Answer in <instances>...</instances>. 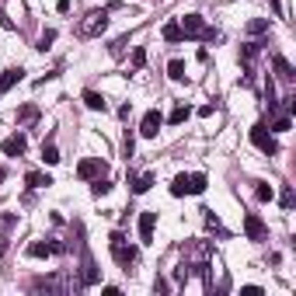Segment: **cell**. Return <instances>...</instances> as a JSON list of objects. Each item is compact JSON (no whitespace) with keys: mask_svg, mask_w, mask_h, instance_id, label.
<instances>
[{"mask_svg":"<svg viewBox=\"0 0 296 296\" xmlns=\"http://www.w3.org/2000/svg\"><path fill=\"white\" fill-rule=\"evenodd\" d=\"M171 195H175V199L188 195V175H178L175 181H171Z\"/></svg>","mask_w":296,"mask_h":296,"instance_id":"cell-20","label":"cell"},{"mask_svg":"<svg viewBox=\"0 0 296 296\" xmlns=\"http://www.w3.org/2000/svg\"><path fill=\"white\" fill-rule=\"evenodd\" d=\"M150 185H154V175L146 171V175H139L136 181H133V192H136V195H143V192H150Z\"/></svg>","mask_w":296,"mask_h":296,"instance_id":"cell-22","label":"cell"},{"mask_svg":"<svg viewBox=\"0 0 296 296\" xmlns=\"http://www.w3.org/2000/svg\"><path fill=\"white\" fill-rule=\"evenodd\" d=\"M268 4H272V11H276V14H282V4H279V0H268Z\"/></svg>","mask_w":296,"mask_h":296,"instance_id":"cell-35","label":"cell"},{"mask_svg":"<svg viewBox=\"0 0 296 296\" xmlns=\"http://www.w3.org/2000/svg\"><path fill=\"white\" fill-rule=\"evenodd\" d=\"M21 80H24V70H21V66L7 70V73L0 77V94H4V91H11V87H14V84H21Z\"/></svg>","mask_w":296,"mask_h":296,"instance_id":"cell-11","label":"cell"},{"mask_svg":"<svg viewBox=\"0 0 296 296\" xmlns=\"http://www.w3.org/2000/svg\"><path fill=\"white\" fill-rule=\"evenodd\" d=\"M42 164H49V167L59 164V150H56V143H53V139H49V143H42Z\"/></svg>","mask_w":296,"mask_h":296,"instance_id":"cell-17","label":"cell"},{"mask_svg":"<svg viewBox=\"0 0 296 296\" xmlns=\"http://www.w3.org/2000/svg\"><path fill=\"white\" fill-rule=\"evenodd\" d=\"M154 227H157V213H139V240L143 244L154 240Z\"/></svg>","mask_w":296,"mask_h":296,"instance_id":"cell-10","label":"cell"},{"mask_svg":"<svg viewBox=\"0 0 296 296\" xmlns=\"http://www.w3.org/2000/svg\"><path fill=\"white\" fill-rule=\"evenodd\" d=\"M185 39V35H181V24H178V21H167V24H164V42H181Z\"/></svg>","mask_w":296,"mask_h":296,"instance_id":"cell-18","label":"cell"},{"mask_svg":"<svg viewBox=\"0 0 296 296\" xmlns=\"http://www.w3.org/2000/svg\"><path fill=\"white\" fill-rule=\"evenodd\" d=\"M133 66H136V70H139V66H146V49H139V45L133 49Z\"/></svg>","mask_w":296,"mask_h":296,"instance_id":"cell-31","label":"cell"},{"mask_svg":"<svg viewBox=\"0 0 296 296\" xmlns=\"http://www.w3.org/2000/svg\"><path fill=\"white\" fill-rule=\"evenodd\" d=\"M63 244L59 240H32L28 244V258H49V255H59Z\"/></svg>","mask_w":296,"mask_h":296,"instance_id":"cell-7","label":"cell"},{"mask_svg":"<svg viewBox=\"0 0 296 296\" xmlns=\"http://www.w3.org/2000/svg\"><path fill=\"white\" fill-rule=\"evenodd\" d=\"M255 199H258V202H272V199H276V188H272V185H258Z\"/></svg>","mask_w":296,"mask_h":296,"instance_id":"cell-27","label":"cell"},{"mask_svg":"<svg viewBox=\"0 0 296 296\" xmlns=\"http://www.w3.org/2000/svg\"><path fill=\"white\" fill-rule=\"evenodd\" d=\"M108 188H112V181H105L101 175H98V178H91V195H98V199H101V195H108Z\"/></svg>","mask_w":296,"mask_h":296,"instance_id":"cell-21","label":"cell"},{"mask_svg":"<svg viewBox=\"0 0 296 296\" xmlns=\"http://www.w3.org/2000/svg\"><path fill=\"white\" fill-rule=\"evenodd\" d=\"M244 234H248V240H268V227L258 213H248L244 216Z\"/></svg>","mask_w":296,"mask_h":296,"instance_id":"cell-5","label":"cell"},{"mask_svg":"<svg viewBox=\"0 0 296 296\" xmlns=\"http://www.w3.org/2000/svg\"><path fill=\"white\" fill-rule=\"evenodd\" d=\"M160 126H164V115H160L157 108H150V112L143 115V122H139V133H143L146 139H154L160 133Z\"/></svg>","mask_w":296,"mask_h":296,"instance_id":"cell-6","label":"cell"},{"mask_svg":"<svg viewBox=\"0 0 296 296\" xmlns=\"http://www.w3.org/2000/svg\"><path fill=\"white\" fill-rule=\"evenodd\" d=\"M4 178H7V171H4V164H0V181H4Z\"/></svg>","mask_w":296,"mask_h":296,"instance_id":"cell-37","label":"cell"},{"mask_svg":"<svg viewBox=\"0 0 296 296\" xmlns=\"http://www.w3.org/2000/svg\"><path fill=\"white\" fill-rule=\"evenodd\" d=\"M53 42H56V32L49 28V32H42V39H39V49H42V53H45V49H49Z\"/></svg>","mask_w":296,"mask_h":296,"instance_id":"cell-30","label":"cell"},{"mask_svg":"<svg viewBox=\"0 0 296 296\" xmlns=\"http://www.w3.org/2000/svg\"><path fill=\"white\" fill-rule=\"evenodd\" d=\"M240 293H244V296H261V286H244Z\"/></svg>","mask_w":296,"mask_h":296,"instance_id":"cell-33","label":"cell"},{"mask_svg":"<svg viewBox=\"0 0 296 296\" xmlns=\"http://www.w3.org/2000/svg\"><path fill=\"white\" fill-rule=\"evenodd\" d=\"M122 150H126V157H133V150H136V139H133V133H126V143H122Z\"/></svg>","mask_w":296,"mask_h":296,"instance_id":"cell-32","label":"cell"},{"mask_svg":"<svg viewBox=\"0 0 296 296\" xmlns=\"http://www.w3.org/2000/svg\"><path fill=\"white\" fill-rule=\"evenodd\" d=\"M98 282V268H94V261L91 258H84V276H80V286H94Z\"/></svg>","mask_w":296,"mask_h":296,"instance_id":"cell-16","label":"cell"},{"mask_svg":"<svg viewBox=\"0 0 296 296\" xmlns=\"http://www.w3.org/2000/svg\"><path fill=\"white\" fill-rule=\"evenodd\" d=\"M7 255V240H4V237H0V258Z\"/></svg>","mask_w":296,"mask_h":296,"instance_id":"cell-36","label":"cell"},{"mask_svg":"<svg viewBox=\"0 0 296 296\" xmlns=\"http://www.w3.org/2000/svg\"><path fill=\"white\" fill-rule=\"evenodd\" d=\"M0 150H4V157H24V150H28V139L21 136V133H14V136H7L4 143H0Z\"/></svg>","mask_w":296,"mask_h":296,"instance_id":"cell-8","label":"cell"},{"mask_svg":"<svg viewBox=\"0 0 296 296\" xmlns=\"http://www.w3.org/2000/svg\"><path fill=\"white\" fill-rule=\"evenodd\" d=\"M56 11H59V14H66V11H70V0H59V4H56Z\"/></svg>","mask_w":296,"mask_h":296,"instance_id":"cell-34","label":"cell"},{"mask_svg":"<svg viewBox=\"0 0 296 296\" xmlns=\"http://www.w3.org/2000/svg\"><path fill=\"white\" fill-rule=\"evenodd\" d=\"M84 105H87L91 112H105V108H108L105 94H98V91H84Z\"/></svg>","mask_w":296,"mask_h":296,"instance_id":"cell-13","label":"cell"},{"mask_svg":"<svg viewBox=\"0 0 296 296\" xmlns=\"http://www.w3.org/2000/svg\"><path fill=\"white\" fill-rule=\"evenodd\" d=\"M32 122H39V108H35V105H21L18 108V126H32Z\"/></svg>","mask_w":296,"mask_h":296,"instance_id":"cell-14","label":"cell"},{"mask_svg":"<svg viewBox=\"0 0 296 296\" xmlns=\"http://www.w3.org/2000/svg\"><path fill=\"white\" fill-rule=\"evenodd\" d=\"M105 175V164H101V157H84L77 164V178H84V181H91V178Z\"/></svg>","mask_w":296,"mask_h":296,"instance_id":"cell-9","label":"cell"},{"mask_svg":"<svg viewBox=\"0 0 296 296\" xmlns=\"http://www.w3.org/2000/svg\"><path fill=\"white\" fill-rule=\"evenodd\" d=\"M167 77L171 80H185V63H181V59H171V63H167Z\"/></svg>","mask_w":296,"mask_h":296,"instance_id":"cell-23","label":"cell"},{"mask_svg":"<svg viewBox=\"0 0 296 296\" xmlns=\"http://www.w3.org/2000/svg\"><path fill=\"white\" fill-rule=\"evenodd\" d=\"M206 192V175H188V195H202Z\"/></svg>","mask_w":296,"mask_h":296,"instance_id":"cell-19","label":"cell"},{"mask_svg":"<svg viewBox=\"0 0 296 296\" xmlns=\"http://www.w3.org/2000/svg\"><path fill=\"white\" fill-rule=\"evenodd\" d=\"M289 126H293V118L282 112V115H276V122H272V133H289Z\"/></svg>","mask_w":296,"mask_h":296,"instance_id":"cell-26","label":"cell"},{"mask_svg":"<svg viewBox=\"0 0 296 296\" xmlns=\"http://www.w3.org/2000/svg\"><path fill=\"white\" fill-rule=\"evenodd\" d=\"M108 244H112V258H115L118 265H126V268H129V265L136 261V255H139V251L133 248V244H126V237L118 234V230L112 234V240H108Z\"/></svg>","mask_w":296,"mask_h":296,"instance_id":"cell-4","label":"cell"},{"mask_svg":"<svg viewBox=\"0 0 296 296\" xmlns=\"http://www.w3.org/2000/svg\"><path fill=\"white\" fill-rule=\"evenodd\" d=\"M202 213H206V227H209V230H216V234H227V230H223V223H219V216H213L209 209H202Z\"/></svg>","mask_w":296,"mask_h":296,"instance_id":"cell-29","label":"cell"},{"mask_svg":"<svg viewBox=\"0 0 296 296\" xmlns=\"http://www.w3.org/2000/svg\"><path fill=\"white\" fill-rule=\"evenodd\" d=\"M261 32H268V18H255V21H248V35H261Z\"/></svg>","mask_w":296,"mask_h":296,"instance_id":"cell-25","label":"cell"},{"mask_svg":"<svg viewBox=\"0 0 296 296\" xmlns=\"http://www.w3.org/2000/svg\"><path fill=\"white\" fill-rule=\"evenodd\" d=\"M258 49H261V45H258V42H248V45H244V49H240V59H244V63H251V59L258 56Z\"/></svg>","mask_w":296,"mask_h":296,"instance_id":"cell-28","label":"cell"},{"mask_svg":"<svg viewBox=\"0 0 296 296\" xmlns=\"http://www.w3.org/2000/svg\"><path fill=\"white\" fill-rule=\"evenodd\" d=\"M272 63H276V73H279V80H286V84H293V80H296V70H293V66H289V59L276 56V59H272Z\"/></svg>","mask_w":296,"mask_h":296,"instance_id":"cell-12","label":"cell"},{"mask_svg":"<svg viewBox=\"0 0 296 296\" xmlns=\"http://www.w3.org/2000/svg\"><path fill=\"white\" fill-rule=\"evenodd\" d=\"M188 115H192V108H188V105H178L175 112H171V118H167V122H171V126H181Z\"/></svg>","mask_w":296,"mask_h":296,"instance_id":"cell-24","label":"cell"},{"mask_svg":"<svg viewBox=\"0 0 296 296\" xmlns=\"http://www.w3.org/2000/svg\"><path fill=\"white\" fill-rule=\"evenodd\" d=\"M105 28H108V11L101 7V11H91L87 18L80 21V28H77V32H80V39H98Z\"/></svg>","mask_w":296,"mask_h":296,"instance_id":"cell-2","label":"cell"},{"mask_svg":"<svg viewBox=\"0 0 296 296\" xmlns=\"http://www.w3.org/2000/svg\"><path fill=\"white\" fill-rule=\"evenodd\" d=\"M178 24H181V35H185V39H202V42H213V39H216V32L202 21V14H185Z\"/></svg>","mask_w":296,"mask_h":296,"instance_id":"cell-1","label":"cell"},{"mask_svg":"<svg viewBox=\"0 0 296 296\" xmlns=\"http://www.w3.org/2000/svg\"><path fill=\"white\" fill-rule=\"evenodd\" d=\"M251 143H255L261 154H268V157H276V154H279V143H276L272 129H268L265 122H255V126H251Z\"/></svg>","mask_w":296,"mask_h":296,"instance_id":"cell-3","label":"cell"},{"mask_svg":"<svg viewBox=\"0 0 296 296\" xmlns=\"http://www.w3.org/2000/svg\"><path fill=\"white\" fill-rule=\"evenodd\" d=\"M24 181H28V188H49V185H53V178L42 175V171H28Z\"/></svg>","mask_w":296,"mask_h":296,"instance_id":"cell-15","label":"cell"}]
</instances>
